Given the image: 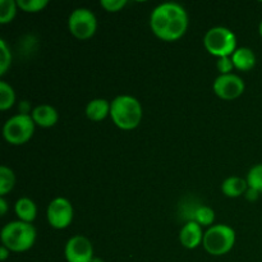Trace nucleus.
Instances as JSON below:
<instances>
[{
    "instance_id": "9",
    "label": "nucleus",
    "mask_w": 262,
    "mask_h": 262,
    "mask_svg": "<svg viewBox=\"0 0 262 262\" xmlns=\"http://www.w3.org/2000/svg\"><path fill=\"white\" fill-rule=\"evenodd\" d=\"M212 89L216 96L223 100H234L245 91V82L237 74H220L214 81Z\"/></svg>"
},
{
    "instance_id": "5",
    "label": "nucleus",
    "mask_w": 262,
    "mask_h": 262,
    "mask_svg": "<svg viewBox=\"0 0 262 262\" xmlns=\"http://www.w3.org/2000/svg\"><path fill=\"white\" fill-rule=\"evenodd\" d=\"M35 122L31 115L17 114L9 118L3 127V136L10 145H23L28 142L35 132Z\"/></svg>"
},
{
    "instance_id": "24",
    "label": "nucleus",
    "mask_w": 262,
    "mask_h": 262,
    "mask_svg": "<svg viewBox=\"0 0 262 262\" xmlns=\"http://www.w3.org/2000/svg\"><path fill=\"white\" fill-rule=\"evenodd\" d=\"M12 63V54L5 40H0V76H4Z\"/></svg>"
},
{
    "instance_id": "15",
    "label": "nucleus",
    "mask_w": 262,
    "mask_h": 262,
    "mask_svg": "<svg viewBox=\"0 0 262 262\" xmlns=\"http://www.w3.org/2000/svg\"><path fill=\"white\" fill-rule=\"evenodd\" d=\"M233 64L239 71H250L256 64V55L250 48H238L232 54Z\"/></svg>"
},
{
    "instance_id": "12",
    "label": "nucleus",
    "mask_w": 262,
    "mask_h": 262,
    "mask_svg": "<svg viewBox=\"0 0 262 262\" xmlns=\"http://www.w3.org/2000/svg\"><path fill=\"white\" fill-rule=\"evenodd\" d=\"M31 117H32L36 125H40L42 128L53 127V125L56 124V122L59 119L58 112H56L55 107L48 104L37 105L31 112Z\"/></svg>"
},
{
    "instance_id": "16",
    "label": "nucleus",
    "mask_w": 262,
    "mask_h": 262,
    "mask_svg": "<svg viewBox=\"0 0 262 262\" xmlns=\"http://www.w3.org/2000/svg\"><path fill=\"white\" fill-rule=\"evenodd\" d=\"M247 189V179L241 177H229L222 184V191L227 197H239L245 194Z\"/></svg>"
},
{
    "instance_id": "30",
    "label": "nucleus",
    "mask_w": 262,
    "mask_h": 262,
    "mask_svg": "<svg viewBox=\"0 0 262 262\" xmlns=\"http://www.w3.org/2000/svg\"><path fill=\"white\" fill-rule=\"evenodd\" d=\"M19 110H20V114H26V115H30V104L28 101H22L19 104Z\"/></svg>"
},
{
    "instance_id": "1",
    "label": "nucleus",
    "mask_w": 262,
    "mask_h": 262,
    "mask_svg": "<svg viewBox=\"0 0 262 262\" xmlns=\"http://www.w3.org/2000/svg\"><path fill=\"white\" fill-rule=\"evenodd\" d=\"M142 115L141 102L129 95H119L110 102V117L120 129H135L140 125Z\"/></svg>"
},
{
    "instance_id": "21",
    "label": "nucleus",
    "mask_w": 262,
    "mask_h": 262,
    "mask_svg": "<svg viewBox=\"0 0 262 262\" xmlns=\"http://www.w3.org/2000/svg\"><path fill=\"white\" fill-rule=\"evenodd\" d=\"M18 4L14 0H0V23L7 25L13 20L17 13Z\"/></svg>"
},
{
    "instance_id": "22",
    "label": "nucleus",
    "mask_w": 262,
    "mask_h": 262,
    "mask_svg": "<svg viewBox=\"0 0 262 262\" xmlns=\"http://www.w3.org/2000/svg\"><path fill=\"white\" fill-rule=\"evenodd\" d=\"M247 183L248 187L262 193V164H257L250 169L247 174Z\"/></svg>"
},
{
    "instance_id": "8",
    "label": "nucleus",
    "mask_w": 262,
    "mask_h": 262,
    "mask_svg": "<svg viewBox=\"0 0 262 262\" xmlns=\"http://www.w3.org/2000/svg\"><path fill=\"white\" fill-rule=\"evenodd\" d=\"M46 216L53 228L66 229L73 220V206L64 197H56L49 204Z\"/></svg>"
},
{
    "instance_id": "32",
    "label": "nucleus",
    "mask_w": 262,
    "mask_h": 262,
    "mask_svg": "<svg viewBox=\"0 0 262 262\" xmlns=\"http://www.w3.org/2000/svg\"><path fill=\"white\" fill-rule=\"evenodd\" d=\"M258 32H260V35L262 36V20H261L260 26H258Z\"/></svg>"
},
{
    "instance_id": "18",
    "label": "nucleus",
    "mask_w": 262,
    "mask_h": 262,
    "mask_svg": "<svg viewBox=\"0 0 262 262\" xmlns=\"http://www.w3.org/2000/svg\"><path fill=\"white\" fill-rule=\"evenodd\" d=\"M15 184V176L8 166H0V196L4 197L8 192L13 189Z\"/></svg>"
},
{
    "instance_id": "23",
    "label": "nucleus",
    "mask_w": 262,
    "mask_h": 262,
    "mask_svg": "<svg viewBox=\"0 0 262 262\" xmlns=\"http://www.w3.org/2000/svg\"><path fill=\"white\" fill-rule=\"evenodd\" d=\"M18 8L27 13H37L45 9L49 4L48 0H17Z\"/></svg>"
},
{
    "instance_id": "19",
    "label": "nucleus",
    "mask_w": 262,
    "mask_h": 262,
    "mask_svg": "<svg viewBox=\"0 0 262 262\" xmlns=\"http://www.w3.org/2000/svg\"><path fill=\"white\" fill-rule=\"evenodd\" d=\"M15 92L5 81H0V109L8 110L14 105Z\"/></svg>"
},
{
    "instance_id": "25",
    "label": "nucleus",
    "mask_w": 262,
    "mask_h": 262,
    "mask_svg": "<svg viewBox=\"0 0 262 262\" xmlns=\"http://www.w3.org/2000/svg\"><path fill=\"white\" fill-rule=\"evenodd\" d=\"M216 68L220 72V74H229L234 68L232 56H222V58L217 59Z\"/></svg>"
},
{
    "instance_id": "7",
    "label": "nucleus",
    "mask_w": 262,
    "mask_h": 262,
    "mask_svg": "<svg viewBox=\"0 0 262 262\" xmlns=\"http://www.w3.org/2000/svg\"><path fill=\"white\" fill-rule=\"evenodd\" d=\"M187 14L186 9L177 3H164L158 5L152 10L150 17V26L152 32L159 38H163L164 33L168 30V26L174 18Z\"/></svg>"
},
{
    "instance_id": "11",
    "label": "nucleus",
    "mask_w": 262,
    "mask_h": 262,
    "mask_svg": "<svg viewBox=\"0 0 262 262\" xmlns=\"http://www.w3.org/2000/svg\"><path fill=\"white\" fill-rule=\"evenodd\" d=\"M204 234L205 233L202 232L201 225L197 224L196 222H188L181 229L179 241L184 248L193 250L204 242Z\"/></svg>"
},
{
    "instance_id": "28",
    "label": "nucleus",
    "mask_w": 262,
    "mask_h": 262,
    "mask_svg": "<svg viewBox=\"0 0 262 262\" xmlns=\"http://www.w3.org/2000/svg\"><path fill=\"white\" fill-rule=\"evenodd\" d=\"M8 211V202L5 201L4 197H0V215L4 216Z\"/></svg>"
},
{
    "instance_id": "31",
    "label": "nucleus",
    "mask_w": 262,
    "mask_h": 262,
    "mask_svg": "<svg viewBox=\"0 0 262 262\" xmlns=\"http://www.w3.org/2000/svg\"><path fill=\"white\" fill-rule=\"evenodd\" d=\"M91 262H104V261H102L100 257H94V258H92V260H91Z\"/></svg>"
},
{
    "instance_id": "26",
    "label": "nucleus",
    "mask_w": 262,
    "mask_h": 262,
    "mask_svg": "<svg viewBox=\"0 0 262 262\" xmlns=\"http://www.w3.org/2000/svg\"><path fill=\"white\" fill-rule=\"evenodd\" d=\"M100 4L106 12H119L122 8L125 7L127 2L125 0H101Z\"/></svg>"
},
{
    "instance_id": "4",
    "label": "nucleus",
    "mask_w": 262,
    "mask_h": 262,
    "mask_svg": "<svg viewBox=\"0 0 262 262\" xmlns=\"http://www.w3.org/2000/svg\"><path fill=\"white\" fill-rule=\"evenodd\" d=\"M204 45L211 55L217 58L232 56V54L237 50V37L229 28L216 26L206 32Z\"/></svg>"
},
{
    "instance_id": "6",
    "label": "nucleus",
    "mask_w": 262,
    "mask_h": 262,
    "mask_svg": "<svg viewBox=\"0 0 262 262\" xmlns=\"http://www.w3.org/2000/svg\"><path fill=\"white\" fill-rule=\"evenodd\" d=\"M68 28L74 37L87 40L92 37L97 30L96 15L87 8H77L69 15Z\"/></svg>"
},
{
    "instance_id": "13",
    "label": "nucleus",
    "mask_w": 262,
    "mask_h": 262,
    "mask_svg": "<svg viewBox=\"0 0 262 262\" xmlns=\"http://www.w3.org/2000/svg\"><path fill=\"white\" fill-rule=\"evenodd\" d=\"M86 115L90 120L100 122L110 115V102L105 99H94L87 104Z\"/></svg>"
},
{
    "instance_id": "20",
    "label": "nucleus",
    "mask_w": 262,
    "mask_h": 262,
    "mask_svg": "<svg viewBox=\"0 0 262 262\" xmlns=\"http://www.w3.org/2000/svg\"><path fill=\"white\" fill-rule=\"evenodd\" d=\"M193 222H196L201 227H211L212 223L215 222V211L211 207L200 205L194 212Z\"/></svg>"
},
{
    "instance_id": "2",
    "label": "nucleus",
    "mask_w": 262,
    "mask_h": 262,
    "mask_svg": "<svg viewBox=\"0 0 262 262\" xmlns=\"http://www.w3.org/2000/svg\"><path fill=\"white\" fill-rule=\"evenodd\" d=\"M3 246L10 252H25L28 251L36 241V229L30 223L17 222L8 223L2 229Z\"/></svg>"
},
{
    "instance_id": "14",
    "label": "nucleus",
    "mask_w": 262,
    "mask_h": 262,
    "mask_svg": "<svg viewBox=\"0 0 262 262\" xmlns=\"http://www.w3.org/2000/svg\"><path fill=\"white\" fill-rule=\"evenodd\" d=\"M14 211L17 214L18 219L25 223H32L37 215V207L35 202L28 197H22L18 200L14 205Z\"/></svg>"
},
{
    "instance_id": "17",
    "label": "nucleus",
    "mask_w": 262,
    "mask_h": 262,
    "mask_svg": "<svg viewBox=\"0 0 262 262\" xmlns=\"http://www.w3.org/2000/svg\"><path fill=\"white\" fill-rule=\"evenodd\" d=\"M187 27H188V15L184 14L178 18H174L168 26V30L164 33L163 38L164 41H176L181 38L182 36L186 33Z\"/></svg>"
},
{
    "instance_id": "10",
    "label": "nucleus",
    "mask_w": 262,
    "mask_h": 262,
    "mask_svg": "<svg viewBox=\"0 0 262 262\" xmlns=\"http://www.w3.org/2000/svg\"><path fill=\"white\" fill-rule=\"evenodd\" d=\"M64 255L68 262H91L94 256V246L84 235H74L67 242Z\"/></svg>"
},
{
    "instance_id": "29",
    "label": "nucleus",
    "mask_w": 262,
    "mask_h": 262,
    "mask_svg": "<svg viewBox=\"0 0 262 262\" xmlns=\"http://www.w3.org/2000/svg\"><path fill=\"white\" fill-rule=\"evenodd\" d=\"M9 255H10V251L8 250L5 246H2V247H0V260L5 261L8 257H9Z\"/></svg>"
},
{
    "instance_id": "27",
    "label": "nucleus",
    "mask_w": 262,
    "mask_h": 262,
    "mask_svg": "<svg viewBox=\"0 0 262 262\" xmlns=\"http://www.w3.org/2000/svg\"><path fill=\"white\" fill-rule=\"evenodd\" d=\"M245 197H246V200H248V201L253 202V201H256V200H258V197H260V192L256 191L255 188H251V187H248V189L246 191V193H245Z\"/></svg>"
},
{
    "instance_id": "3",
    "label": "nucleus",
    "mask_w": 262,
    "mask_h": 262,
    "mask_svg": "<svg viewBox=\"0 0 262 262\" xmlns=\"http://www.w3.org/2000/svg\"><path fill=\"white\" fill-rule=\"evenodd\" d=\"M235 243V232L224 224L212 225L205 232L202 246L212 256H223L229 252Z\"/></svg>"
}]
</instances>
